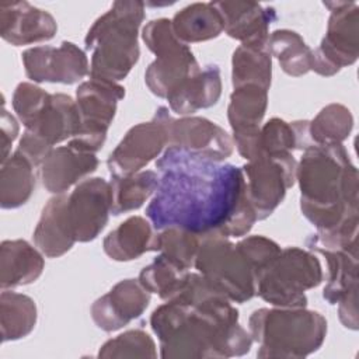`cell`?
I'll return each mask as SVG.
<instances>
[{
    "label": "cell",
    "instance_id": "1",
    "mask_svg": "<svg viewBox=\"0 0 359 359\" xmlns=\"http://www.w3.org/2000/svg\"><path fill=\"white\" fill-rule=\"evenodd\" d=\"M158 187L146 216L160 231L180 227L202 237H243L258 222L243 170L168 146L156 161Z\"/></svg>",
    "mask_w": 359,
    "mask_h": 359
},
{
    "label": "cell",
    "instance_id": "2",
    "mask_svg": "<svg viewBox=\"0 0 359 359\" xmlns=\"http://www.w3.org/2000/svg\"><path fill=\"white\" fill-rule=\"evenodd\" d=\"M150 327L164 359L243 356L252 345L237 309L199 272H189L181 292L151 313Z\"/></svg>",
    "mask_w": 359,
    "mask_h": 359
},
{
    "label": "cell",
    "instance_id": "3",
    "mask_svg": "<svg viewBox=\"0 0 359 359\" xmlns=\"http://www.w3.org/2000/svg\"><path fill=\"white\" fill-rule=\"evenodd\" d=\"M358 170L339 144H313L297 163L300 210L317 231L359 217Z\"/></svg>",
    "mask_w": 359,
    "mask_h": 359
},
{
    "label": "cell",
    "instance_id": "4",
    "mask_svg": "<svg viewBox=\"0 0 359 359\" xmlns=\"http://www.w3.org/2000/svg\"><path fill=\"white\" fill-rule=\"evenodd\" d=\"M143 20V1L119 0L94 21L84 38L91 52L90 77L118 83L129 74L140 56L137 34Z\"/></svg>",
    "mask_w": 359,
    "mask_h": 359
},
{
    "label": "cell",
    "instance_id": "5",
    "mask_svg": "<svg viewBox=\"0 0 359 359\" xmlns=\"http://www.w3.org/2000/svg\"><path fill=\"white\" fill-rule=\"evenodd\" d=\"M248 330L252 341L259 345L258 358L300 359L321 348L327 320L306 307H262L251 313Z\"/></svg>",
    "mask_w": 359,
    "mask_h": 359
},
{
    "label": "cell",
    "instance_id": "6",
    "mask_svg": "<svg viewBox=\"0 0 359 359\" xmlns=\"http://www.w3.org/2000/svg\"><path fill=\"white\" fill-rule=\"evenodd\" d=\"M323 276L321 264L313 251L287 247L258 275L255 294L275 307H306V290L317 287Z\"/></svg>",
    "mask_w": 359,
    "mask_h": 359
},
{
    "label": "cell",
    "instance_id": "7",
    "mask_svg": "<svg viewBox=\"0 0 359 359\" xmlns=\"http://www.w3.org/2000/svg\"><path fill=\"white\" fill-rule=\"evenodd\" d=\"M142 39L156 55L144 73L146 86L154 95L167 100L189 77L201 72L191 48L174 34L171 20H151L143 27Z\"/></svg>",
    "mask_w": 359,
    "mask_h": 359
},
{
    "label": "cell",
    "instance_id": "8",
    "mask_svg": "<svg viewBox=\"0 0 359 359\" xmlns=\"http://www.w3.org/2000/svg\"><path fill=\"white\" fill-rule=\"evenodd\" d=\"M194 268L231 303H245L255 296V272L227 237H203Z\"/></svg>",
    "mask_w": 359,
    "mask_h": 359
},
{
    "label": "cell",
    "instance_id": "9",
    "mask_svg": "<svg viewBox=\"0 0 359 359\" xmlns=\"http://www.w3.org/2000/svg\"><path fill=\"white\" fill-rule=\"evenodd\" d=\"M123 97L125 88L115 81L97 77L83 81L76 90L80 130L67 143L88 153L101 150L115 118L118 102Z\"/></svg>",
    "mask_w": 359,
    "mask_h": 359
},
{
    "label": "cell",
    "instance_id": "10",
    "mask_svg": "<svg viewBox=\"0 0 359 359\" xmlns=\"http://www.w3.org/2000/svg\"><path fill=\"white\" fill-rule=\"evenodd\" d=\"M330 10L327 32L313 49L311 70L331 77L351 66L359 56V7L353 1H324Z\"/></svg>",
    "mask_w": 359,
    "mask_h": 359
},
{
    "label": "cell",
    "instance_id": "11",
    "mask_svg": "<svg viewBox=\"0 0 359 359\" xmlns=\"http://www.w3.org/2000/svg\"><path fill=\"white\" fill-rule=\"evenodd\" d=\"M297 161L292 153L258 154L243 167L245 195L258 220L269 217L296 182Z\"/></svg>",
    "mask_w": 359,
    "mask_h": 359
},
{
    "label": "cell",
    "instance_id": "12",
    "mask_svg": "<svg viewBox=\"0 0 359 359\" xmlns=\"http://www.w3.org/2000/svg\"><path fill=\"white\" fill-rule=\"evenodd\" d=\"M171 115L167 107H158L149 122L132 126L111 151L107 167L111 177H128L142 171L168 147Z\"/></svg>",
    "mask_w": 359,
    "mask_h": 359
},
{
    "label": "cell",
    "instance_id": "13",
    "mask_svg": "<svg viewBox=\"0 0 359 359\" xmlns=\"http://www.w3.org/2000/svg\"><path fill=\"white\" fill-rule=\"evenodd\" d=\"M25 76L34 83L74 84L90 74V62L76 43L63 41L59 46H34L22 52Z\"/></svg>",
    "mask_w": 359,
    "mask_h": 359
},
{
    "label": "cell",
    "instance_id": "14",
    "mask_svg": "<svg viewBox=\"0 0 359 359\" xmlns=\"http://www.w3.org/2000/svg\"><path fill=\"white\" fill-rule=\"evenodd\" d=\"M111 205V185L104 178H87L74 187L67 198V217L76 243L98 237L108 223Z\"/></svg>",
    "mask_w": 359,
    "mask_h": 359
},
{
    "label": "cell",
    "instance_id": "15",
    "mask_svg": "<svg viewBox=\"0 0 359 359\" xmlns=\"http://www.w3.org/2000/svg\"><path fill=\"white\" fill-rule=\"evenodd\" d=\"M268 107V90L257 84L233 88L227 107V119L233 130V143L247 161L255 156L262 119Z\"/></svg>",
    "mask_w": 359,
    "mask_h": 359
},
{
    "label": "cell",
    "instance_id": "16",
    "mask_svg": "<svg viewBox=\"0 0 359 359\" xmlns=\"http://www.w3.org/2000/svg\"><path fill=\"white\" fill-rule=\"evenodd\" d=\"M170 144L203 158L222 163L233 154L230 135L217 123L202 116L171 118L168 126Z\"/></svg>",
    "mask_w": 359,
    "mask_h": 359
},
{
    "label": "cell",
    "instance_id": "17",
    "mask_svg": "<svg viewBox=\"0 0 359 359\" xmlns=\"http://www.w3.org/2000/svg\"><path fill=\"white\" fill-rule=\"evenodd\" d=\"M150 294L137 279L119 280L91 304V318L105 332L121 330L144 313Z\"/></svg>",
    "mask_w": 359,
    "mask_h": 359
},
{
    "label": "cell",
    "instance_id": "18",
    "mask_svg": "<svg viewBox=\"0 0 359 359\" xmlns=\"http://www.w3.org/2000/svg\"><path fill=\"white\" fill-rule=\"evenodd\" d=\"M56 31V20L46 10L38 8L28 1L0 4V35L14 46L49 41Z\"/></svg>",
    "mask_w": 359,
    "mask_h": 359
},
{
    "label": "cell",
    "instance_id": "19",
    "mask_svg": "<svg viewBox=\"0 0 359 359\" xmlns=\"http://www.w3.org/2000/svg\"><path fill=\"white\" fill-rule=\"evenodd\" d=\"M219 10L224 34L241 45H268L269 25L276 20L273 7L254 1H213Z\"/></svg>",
    "mask_w": 359,
    "mask_h": 359
},
{
    "label": "cell",
    "instance_id": "20",
    "mask_svg": "<svg viewBox=\"0 0 359 359\" xmlns=\"http://www.w3.org/2000/svg\"><path fill=\"white\" fill-rule=\"evenodd\" d=\"M97 167L98 158L95 153L83 151L67 143L50 150L41 164L39 172L45 189L59 195L94 172Z\"/></svg>",
    "mask_w": 359,
    "mask_h": 359
},
{
    "label": "cell",
    "instance_id": "21",
    "mask_svg": "<svg viewBox=\"0 0 359 359\" xmlns=\"http://www.w3.org/2000/svg\"><path fill=\"white\" fill-rule=\"evenodd\" d=\"M25 130L31 132L49 149L73 139L80 130V114L76 100L63 93L52 94L43 111Z\"/></svg>",
    "mask_w": 359,
    "mask_h": 359
},
{
    "label": "cell",
    "instance_id": "22",
    "mask_svg": "<svg viewBox=\"0 0 359 359\" xmlns=\"http://www.w3.org/2000/svg\"><path fill=\"white\" fill-rule=\"evenodd\" d=\"M67 198L59 194L46 202L32 234L35 247L48 258L62 257L76 243L67 217Z\"/></svg>",
    "mask_w": 359,
    "mask_h": 359
},
{
    "label": "cell",
    "instance_id": "23",
    "mask_svg": "<svg viewBox=\"0 0 359 359\" xmlns=\"http://www.w3.org/2000/svg\"><path fill=\"white\" fill-rule=\"evenodd\" d=\"M102 248L114 261L137 259L146 252L158 251V231L149 219L130 216L105 236Z\"/></svg>",
    "mask_w": 359,
    "mask_h": 359
},
{
    "label": "cell",
    "instance_id": "24",
    "mask_svg": "<svg viewBox=\"0 0 359 359\" xmlns=\"http://www.w3.org/2000/svg\"><path fill=\"white\" fill-rule=\"evenodd\" d=\"M43 254L25 240H4L0 245V287L3 290L35 282L43 272Z\"/></svg>",
    "mask_w": 359,
    "mask_h": 359
},
{
    "label": "cell",
    "instance_id": "25",
    "mask_svg": "<svg viewBox=\"0 0 359 359\" xmlns=\"http://www.w3.org/2000/svg\"><path fill=\"white\" fill-rule=\"evenodd\" d=\"M222 95V76L217 65H208L189 77L168 98L170 109L181 116L213 107Z\"/></svg>",
    "mask_w": 359,
    "mask_h": 359
},
{
    "label": "cell",
    "instance_id": "26",
    "mask_svg": "<svg viewBox=\"0 0 359 359\" xmlns=\"http://www.w3.org/2000/svg\"><path fill=\"white\" fill-rule=\"evenodd\" d=\"M171 25L177 38L187 45L215 39L224 31L223 18L213 1L192 3L181 8Z\"/></svg>",
    "mask_w": 359,
    "mask_h": 359
},
{
    "label": "cell",
    "instance_id": "27",
    "mask_svg": "<svg viewBox=\"0 0 359 359\" xmlns=\"http://www.w3.org/2000/svg\"><path fill=\"white\" fill-rule=\"evenodd\" d=\"M35 188L34 165L18 150L1 163L0 170V206L17 209L25 205Z\"/></svg>",
    "mask_w": 359,
    "mask_h": 359
},
{
    "label": "cell",
    "instance_id": "28",
    "mask_svg": "<svg viewBox=\"0 0 359 359\" xmlns=\"http://www.w3.org/2000/svg\"><path fill=\"white\" fill-rule=\"evenodd\" d=\"M307 128L309 121L286 122L280 118L269 119L259 129L255 156L306 150L307 147L313 146L309 137Z\"/></svg>",
    "mask_w": 359,
    "mask_h": 359
},
{
    "label": "cell",
    "instance_id": "29",
    "mask_svg": "<svg viewBox=\"0 0 359 359\" xmlns=\"http://www.w3.org/2000/svg\"><path fill=\"white\" fill-rule=\"evenodd\" d=\"M272 80V56L268 45H240L231 57L233 88L257 84L269 90Z\"/></svg>",
    "mask_w": 359,
    "mask_h": 359
},
{
    "label": "cell",
    "instance_id": "30",
    "mask_svg": "<svg viewBox=\"0 0 359 359\" xmlns=\"http://www.w3.org/2000/svg\"><path fill=\"white\" fill-rule=\"evenodd\" d=\"M35 302L22 293L3 290L0 294L1 341H17L29 335L36 325Z\"/></svg>",
    "mask_w": 359,
    "mask_h": 359
},
{
    "label": "cell",
    "instance_id": "31",
    "mask_svg": "<svg viewBox=\"0 0 359 359\" xmlns=\"http://www.w3.org/2000/svg\"><path fill=\"white\" fill-rule=\"evenodd\" d=\"M189 272L187 266L160 252L151 264L140 271L137 280L149 293H154L163 300H170L181 292Z\"/></svg>",
    "mask_w": 359,
    "mask_h": 359
},
{
    "label": "cell",
    "instance_id": "32",
    "mask_svg": "<svg viewBox=\"0 0 359 359\" xmlns=\"http://www.w3.org/2000/svg\"><path fill=\"white\" fill-rule=\"evenodd\" d=\"M111 213L119 216L139 209L158 187V175L151 170H142L128 177H112Z\"/></svg>",
    "mask_w": 359,
    "mask_h": 359
},
{
    "label": "cell",
    "instance_id": "33",
    "mask_svg": "<svg viewBox=\"0 0 359 359\" xmlns=\"http://www.w3.org/2000/svg\"><path fill=\"white\" fill-rule=\"evenodd\" d=\"M268 49L271 56L278 59L280 69L286 74L292 77H300L311 72L313 49L296 31H273L269 34Z\"/></svg>",
    "mask_w": 359,
    "mask_h": 359
},
{
    "label": "cell",
    "instance_id": "34",
    "mask_svg": "<svg viewBox=\"0 0 359 359\" xmlns=\"http://www.w3.org/2000/svg\"><path fill=\"white\" fill-rule=\"evenodd\" d=\"M328 265V282L323 297L330 304H338L346 294L358 290V248L321 252Z\"/></svg>",
    "mask_w": 359,
    "mask_h": 359
},
{
    "label": "cell",
    "instance_id": "35",
    "mask_svg": "<svg viewBox=\"0 0 359 359\" xmlns=\"http://www.w3.org/2000/svg\"><path fill=\"white\" fill-rule=\"evenodd\" d=\"M353 128V116L342 104L324 107L314 119L309 121V137L311 144H339L348 139Z\"/></svg>",
    "mask_w": 359,
    "mask_h": 359
},
{
    "label": "cell",
    "instance_id": "36",
    "mask_svg": "<svg viewBox=\"0 0 359 359\" xmlns=\"http://www.w3.org/2000/svg\"><path fill=\"white\" fill-rule=\"evenodd\" d=\"M98 358H156V344L143 330H129L108 339L98 351Z\"/></svg>",
    "mask_w": 359,
    "mask_h": 359
},
{
    "label": "cell",
    "instance_id": "37",
    "mask_svg": "<svg viewBox=\"0 0 359 359\" xmlns=\"http://www.w3.org/2000/svg\"><path fill=\"white\" fill-rule=\"evenodd\" d=\"M202 238V236L185 229L168 227L158 231V251L191 269L195 264Z\"/></svg>",
    "mask_w": 359,
    "mask_h": 359
},
{
    "label": "cell",
    "instance_id": "38",
    "mask_svg": "<svg viewBox=\"0 0 359 359\" xmlns=\"http://www.w3.org/2000/svg\"><path fill=\"white\" fill-rule=\"evenodd\" d=\"M50 97L52 94L32 83L22 81L15 87L11 104L17 118L25 129L35 122V119L49 102Z\"/></svg>",
    "mask_w": 359,
    "mask_h": 359
},
{
    "label": "cell",
    "instance_id": "39",
    "mask_svg": "<svg viewBox=\"0 0 359 359\" xmlns=\"http://www.w3.org/2000/svg\"><path fill=\"white\" fill-rule=\"evenodd\" d=\"M236 245L254 269L255 279L275 261L282 250L273 240L264 236H248L240 240Z\"/></svg>",
    "mask_w": 359,
    "mask_h": 359
},
{
    "label": "cell",
    "instance_id": "40",
    "mask_svg": "<svg viewBox=\"0 0 359 359\" xmlns=\"http://www.w3.org/2000/svg\"><path fill=\"white\" fill-rule=\"evenodd\" d=\"M0 125H1V137H0V147H1V163L8 158L11 151V144L18 136V122L17 119L6 109L4 102L1 105V116H0Z\"/></svg>",
    "mask_w": 359,
    "mask_h": 359
},
{
    "label": "cell",
    "instance_id": "41",
    "mask_svg": "<svg viewBox=\"0 0 359 359\" xmlns=\"http://www.w3.org/2000/svg\"><path fill=\"white\" fill-rule=\"evenodd\" d=\"M358 290L351 292L338 303V316L344 327L358 330Z\"/></svg>",
    "mask_w": 359,
    "mask_h": 359
}]
</instances>
